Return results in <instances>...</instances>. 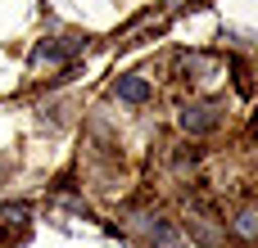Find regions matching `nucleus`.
<instances>
[{
  "instance_id": "f257e3e1",
  "label": "nucleus",
  "mask_w": 258,
  "mask_h": 248,
  "mask_svg": "<svg viewBox=\"0 0 258 248\" xmlns=\"http://www.w3.org/2000/svg\"><path fill=\"white\" fill-rule=\"evenodd\" d=\"M218 113H222V104H218V99H200V104H186L177 122H181V131H186V136H209V131L222 122Z\"/></svg>"
},
{
  "instance_id": "f03ea898",
  "label": "nucleus",
  "mask_w": 258,
  "mask_h": 248,
  "mask_svg": "<svg viewBox=\"0 0 258 248\" xmlns=\"http://www.w3.org/2000/svg\"><path fill=\"white\" fill-rule=\"evenodd\" d=\"M82 50V41L77 36H59V41H41L36 50H32V63L41 68V63H68L73 54Z\"/></svg>"
},
{
  "instance_id": "7ed1b4c3",
  "label": "nucleus",
  "mask_w": 258,
  "mask_h": 248,
  "mask_svg": "<svg viewBox=\"0 0 258 248\" xmlns=\"http://www.w3.org/2000/svg\"><path fill=\"white\" fill-rule=\"evenodd\" d=\"M136 221H141V230H145L159 248H181V235H177V226H172L168 217H150V212H145V217H136Z\"/></svg>"
},
{
  "instance_id": "20e7f679",
  "label": "nucleus",
  "mask_w": 258,
  "mask_h": 248,
  "mask_svg": "<svg viewBox=\"0 0 258 248\" xmlns=\"http://www.w3.org/2000/svg\"><path fill=\"white\" fill-rule=\"evenodd\" d=\"M113 95H118L122 104H145V99H150V81L136 77V72H132V77H118V81H113Z\"/></svg>"
},
{
  "instance_id": "39448f33",
  "label": "nucleus",
  "mask_w": 258,
  "mask_h": 248,
  "mask_svg": "<svg viewBox=\"0 0 258 248\" xmlns=\"http://www.w3.org/2000/svg\"><path fill=\"white\" fill-rule=\"evenodd\" d=\"M231 230L249 244V239H258V208H240L236 212V221H231Z\"/></svg>"
},
{
  "instance_id": "423d86ee",
  "label": "nucleus",
  "mask_w": 258,
  "mask_h": 248,
  "mask_svg": "<svg viewBox=\"0 0 258 248\" xmlns=\"http://www.w3.org/2000/svg\"><path fill=\"white\" fill-rule=\"evenodd\" d=\"M27 217H32L27 203H5V208H0V230L9 235V226H27Z\"/></svg>"
},
{
  "instance_id": "0eeeda50",
  "label": "nucleus",
  "mask_w": 258,
  "mask_h": 248,
  "mask_svg": "<svg viewBox=\"0 0 258 248\" xmlns=\"http://www.w3.org/2000/svg\"><path fill=\"white\" fill-rule=\"evenodd\" d=\"M186 226H190V235H195V239H200L204 248H218V244H222V235H218V230L209 226V217H190Z\"/></svg>"
},
{
  "instance_id": "6e6552de",
  "label": "nucleus",
  "mask_w": 258,
  "mask_h": 248,
  "mask_svg": "<svg viewBox=\"0 0 258 248\" xmlns=\"http://www.w3.org/2000/svg\"><path fill=\"white\" fill-rule=\"evenodd\" d=\"M0 181H5V167H0Z\"/></svg>"
}]
</instances>
